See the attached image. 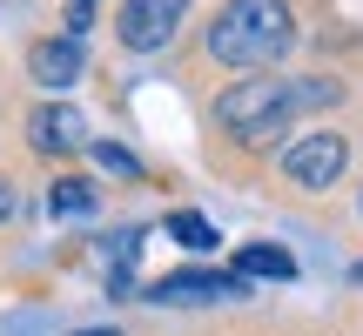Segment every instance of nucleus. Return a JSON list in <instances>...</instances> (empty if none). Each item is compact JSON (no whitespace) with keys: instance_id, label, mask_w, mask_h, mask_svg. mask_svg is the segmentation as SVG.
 I'll return each instance as SVG.
<instances>
[{"instance_id":"1","label":"nucleus","mask_w":363,"mask_h":336,"mask_svg":"<svg viewBox=\"0 0 363 336\" xmlns=\"http://www.w3.org/2000/svg\"><path fill=\"white\" fill-rule=\"evenodd\" d=\"M337 101V81H289V74H242L235 88L216 94V121L235 135V142L262 148L303 115V108Z\"/></svg>"},{"instance_id":"2","label":"nucleus","mask_w":363,"mask_h":336,"mask_svg":"<svg viewBox=\"0 0 363 336\" xmlns=\"http://www.w3.org/2000/svg\"><path fill=\"white\" fill-rule=\"evenodd\" d=\"M296 40V13L289 0H222V13L208 21V61L256 74V67L283 61Z\"/></svg>"},{"instance_id":"3","label":"nucleus","mask_w":363,"mask_h":336,"mask_svg":"<svg viewBox=\"0 0 363 336\" xmlns=\"http://www.w3.org/2000/svg\"><path fill=\"white\" fill-rule=\"evenodd\" d=\"M343 168H350V142H343L337 128H303L296 142L283 148V175L296 181V189H330Z\"/></svg>"},{"instance_id":"4","label":"nucleus","mask_w":363,"mask_h":336,"mask_svg":"<svg viewBox=\"0 0 363 336\" xmlns=\"http://www.w3.org/2000/svg\"><path fill=\"white\" fill-rule=\"evenodd\" d=\"M189 0H121V47L128 54H155L175 40Z\"/></svg>"},{"instance_id":"5","label":"nucleus","mask_w":363,"mask_h":336,"mask_svg":"<svg viewBox=\"0 0 363 336\" xmlns=\"http://www.w3.org/2000/svg\"><path fill=\"white\" fill-rule=\"evenodd\" d=\"M27 74L40 81V88H74L81 74H88V47H81L74 34H48L27 47Z\"/></svg>"},{"instance_id":"6","label":"nucleus","mask_w":363,"mask_h":336,"mask_svg":"<svg viewBox=\"0 0 363 336\" xmlns=\"http://www.w3.org/2000/svg\"><path fill=\"white\" fill-rule=\"evenodd\" d=\"M27 142H34L40 155H74V148H88V121H81L74 108H34Z\"/></svg>"},{"instance_id":"7","label":"nucleus","mask_w":363,"mask_h":336,"mask_svg":"<svg viewBox=\"0 0 363 336\" xmlns=\"http://www.w3.org/2000/svg\"><path fill=\"white\" fill-rule=\"evenodd\" d=\"M242 276H208V269H182V276H162L148 296L155 303H216V296H235Z\"/></svg>"},{"instance_id":"8","label":"nucleus","mask_w":363,"mask_h":336,"mask_svg":"<svg viewBox=\"0 0 363 336\" xmlns=\"http://www.w3.org/2000/svg\"><path fill=\"white\" fill-rule=\"evenodd\" d=\"M235 276H269V283H289V276H296V256H289V249H269V242H249L242 256H235Z\"/></svg>"},{"instance_id":"9","label":"nucleus","mask_w":363,"mask_h":336,"mask_svg":"<svg viewBox=\"0 0 363 336\" xmlns=\"http://www.w3.org/2000/svg\"><path fill=\"white\" fill-rule=\"evenodd\" d=\"M48 208L61 222H81V215H94V189L81 175H67V181H54V195H48Z\"/></svg>"},{"instance_id":"10","label":"nucleus","mask_w":363,"mask_h":336,"mask_svg":"<svg viewBox=\"0 0 363 336\" xmlns=\"http://www.w3.org/2000/svg\"><path fill=\"white\" fill-rule=\"evenodd\" d=\"M169 235H175L182 249H195V256H202V249H216V222L195 215V208H175V215H169Z\"/></svg>"},{"instance_id":"11","label":"nucleus","mask_w":363,"mask_h":336,"mask_svg":"<svg viewBox=\"0 0 363 336\" xmlns=\"http://www.w3.org/2000/svg\"><path fill=\"white\" fill-rule=\"evenodd\" d=\"M88 155H94V162H101V168H108V175H128V181H142V162H135V155H128V148H121V142H94V148H88Z\"/></svg>"},{"instance_id":"12","label":"nucleus","mask_w":363,"mask_h":336,"mask_svg":"<svg viewBox=\"0 0 363 336\" xmlns=\"http://www.w3.org/2000/svg\"><path fill=\"white\" fill-rule=\"evenodd\" d=\"M94 7H101V0H67V34H88V21H94Z\"/></svg>"},{"instance_id":"13","label":"nucleus","mask_w":363,"mask_h":336,"mask_svg":"<svg viewBox=\"0 0 363 336\" xmlns=\"http://www.w3.org/2000/svg\"><path fill=\"white\" fill-rule=\"evenodd\" d=\"M7 215H13V189L0 181V222H7Z\"/></svg>"},{"instance_id":"14","label":"nucleus","mask_w":363,"mask_h":336,"mask_svg":"<svg viewBox=\"0 0 363 336\" xmlns=\"http://www.w3.org/2000/svg\"><path fill=\"white\" fill-rule=\"evenodd\" d=\"M81 336H115V330H81Z\"/></svg>"}]
</instances>
